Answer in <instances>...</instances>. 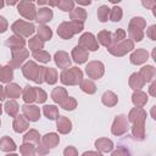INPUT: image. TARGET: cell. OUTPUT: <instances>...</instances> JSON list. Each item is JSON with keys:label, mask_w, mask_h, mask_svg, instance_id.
<instances>
[{"label": "cell", "mask_w": 156, "mask_h": 156, "mask_svg": "<svg viewBox=\"0 0 156 156\" xmlns=\"http://www.w3.org/2000/svg\"><path fill=\"white\" fill-rule=\"evenodd\" d=\"M33 57H34L37 61L41 62V63H48V62L51 60L50 54H49L48 51H45V50H39V51L33 52Z\"/></svg>", "instance_id": "cell-44"}, {"label": "cell", "mask_w": 156, "mask_h": 156, "mask_svg": "<svg viewBox=\"0 0 156 156\" xmlns=\"http://www.w3.org/2000/svg\"><path fill=\"white\" fill-rule=\"evenodd\" d=\"M141 4H143V6H144V7L152 10V7L156 5V1H155V0H143V1H141Z\"/></svg>", "instance_id": "cell-54"}, {"label": "cell", "mask_w": 156, "mask_h": 156, "mask_svg": "<svg viewBox=\"0 0 156 156\" xmlns=\"http://www.w3.org/2000/svg\"><path fill=\"white\" fill-rule=\"evenodd\" d=\"M13 78V68L10 65L2 66L0 71V80L2 83H10Z\"/></svg>", "instance_id": "cell-34"}, {"label": "cell", "mask_w": 156, "mask_h": 156, "mask_svg": "<svg viewBox=\"0 0 156 156\" xmlns=\"http://www.w3.org/2000/svg\"><path fill=\"white\" fill-rule=\"evenodd\" d=\"M6 156H20V155H17V154H7Z\"/></svg>", "instance_id": "cell-62"}, {"label": "cell", "mask_w": 156, "mask_h": 156, "mask_svg": "<svg viewBox=\"0 0 156 156\" xmlns=\"http://www.w3.org/2000/svg\"><path fill=\"white\" fill-rule=\"evenodd\" d=\"M0 149L2 151H6V152H12L17 149V146L10 136H2L0 140Z\"/></svg>", "instance_id": "cell-36"}, {"label": "cell", "mask_w": 156, "mask_h": 156, "mask_svg": "<svg viewBox=\"0 0 156 156\" xmlns=\"http://www.w3.org/2000/svg\"><path fill=\"white\" fill-rule=\"evenodd\" d=\"M11 30L16 35H20L22 38H27V37H30L35 32V26L33 23H30V22H26L23 20H18V21L12 23Z\"/></svg>", "instance_id": "cell-5"}, {"label": "cell", "mask_w": 156, "mask_h": 156, "mask_svg": "<svg viewBox=\"0 0 156 156\" xmlns=\"http://www.w3.org/2000/svg\"><path fill=\"white\" fill-rule=\"evenodd\" d=\"M146 35H147L149 39H151V40H156V24H152V26H150V27L147 28V30H146Z\"/></svg>", "instance_id": "cell-50"}, {"label": "cell", "mask_w": 156, "mask_h": 156, "mask_svg": "<svg viewBox=\"0 0 156 156\" xmlns=\"http://www.w3.org/2000/svg\"><path fill=\"white\" fill-rule=\"evenodd\" d=\"M71 55H72L73 61H74L76 63H78V65L87 62L88 58H89V51L85 50V49H83V48H80L79 45H77L76 48H73Z\"/></svg>", "instance_id": "cell-14"}, {"label": "cell", "mask_w": 156, "mask_h": 156, "mask_svg": "<svg viewBox=\"0 0 156 156\" xmlns=\"http://www.w3.org/2000/svg\"><path fill=\"white\" fill-rule=\"evenodd\" d=\"M4 110H5V112H6L10 117H17V116H18L17 113H18L20 106H18V104H17L15 100H9V101L5 102Z\"/></svg>", "instance_id": "cell-35"}, {"label": "cell", "mask_w": 156, "mask_h": 156, "mask_svg": "<svg viewBox=\"0 0 156 156\" xmlns=\"http://www.w3.org/2000/svg\"><path fill=\"white\" fill-rule=\"evenodd\" d=\"M58 79V74H57V71L56 68H52V67H48L46 68V72H45V82L50 85L55 84Z\"/></svg>", "instance_id": "cell-41"}, {"label": "cell", "mask_w": 156, "mask_h": 156, "mask_svg": "<svg viewBox=\"0 0 156 156\" xmlns=\"http://www.w3.org/2000/svg\"><path fill=\"white\" fill-rule=\"evenodd\" d=\"M12 127L16 133H23L24 130H27L29 128V121L26 118L24 115H18L17 117H15Z\"/></svg>", "instance_id": "cell-16"}, {"label": "cell", "mask_w": 156, "mask_h": 156, "mask_svg": "<svg viewBox=\"0 0 156 156\" xmlns=\"http://www.w3.org/2000/svg\"><path fill=\"white\" fill-rule=\"evenodd\" d=\"M28 45H29V50L33 51V52H35V51L43 50V48H44V41H43L38 35H35V37H32V38L29 39Z\"/></svg>", "instance_id": "cell-40"}, {"label": "cell", "mask_w": 156, "mask_h": 156, "mask_svg": "<svg viewBox=\"0 0 156 156\" xmlns=\"http://www.w3.org/2000/svg\"><path fill=\"white\" fill-rule=\"evenodd\" d=\"M11 50H15V49H23L24 45H26V40L20 37V35H11L10 38H7L6 43H5Z\"/></svg>", "instance_id": "cell-22"}, {"label": "cell", "mask_w": 156, "mask_h": 156, "mask_svg": "<svg viewBox=\"0 0 156 156\" xmlns=\"http://www.w3.org/2000/svg\"><path fill=\"white\" fill-rule=\"evenodd\" d=\"M150 115H151V117L156 121V105H154V106L151 107V110H150Z\"/></svg>", "instance_id": "cell-58"}, {"label": "cell", "mask_w": 156, "mask_h": 156, "mask_svg": "<svg viewBox=\"0 0 156 156\" xmlns=\"http://www.w3.org/2000/svg\"><path fill=\"white\" fill-rule=\"evenodd\" d=\"M128 118L126 115H118L115 117L113 119V123H112V127H111V133L113 135H123L128 132L129 129V123H128Z\"/></svg>", "instance_id": "cell-7"}, {"label": "cell", "mask_w": 156, "mask_h": 156, "mask_svg": "<svg viewBox=\"0 0 156 156\" xmlns=\"http://www.w3.org/2000/svg\"><path fill=\"white\" fill-rule=\"evenodd\" d=\"M112 33L111 32H108V30H101V32H99L98 33V37H96V40H98V43L100 44V45H102V46H105V48H110V46H112V44H113V39H112Z\"/></svg>", "instance_id": "cell-21"}, {"label": "cell", "mask_w": 156, "mask_h": 156, "mask_svg": "<svg viewBox=\"0 0 156 156\" xmlns=\"http://www.w3.org/2000/svg\"><path fill=\"white\" fill-rule=\"evenodd\" d=\"M122 16H123V12H122V9L119 6H115L111 9V12H110V20L111 21L119 22L122 20Z\"/></svg>", "instance_id": "cell-47"}, {"label": "cell", "mask_w": 156, "mask_h": 156, "mask_svg": "<svg viewBox=\"0 0 156 156\" xmlns=\"http://www.w3.org/2000/svg\"><path fill=\"white\" fill-rule=\"evenodd\" d=\"M111 156H130V154L126 147H119V149L115 150Z\"/></svg>", "instance_id": "cell-53"}, {"label": "cell", "mask_w": 156, "mask_h": 156, "mask_svg": "<svg viewBox=\"0 0 156 156\" xmlns=\"http://www.w3.org/2000/svg\"><path fill=\"white\" fill-rule=\"evenodd\" d=\"M35 90H37V102H39V104L45 102L46 99H48L46 93H45L41 88H35Z\"/></svg>", "instance_id": "cell-49"}, {"label": "cell", "mask_w": 156, "mask_h": 156, "mask_svg": "<svg viewBox=\"0 0 156 156\" xmlns=\"http://www.w3.org/2000/svg\"><path fill=\"white\" fill-rule=\"evenodd\" d=\"M67 98H68V93L62 87H57L51 91V99L54 100V102H56L58 105H61Z\"/></svg>", "instance_id": "cell-23"}, {"label": "cell", "mask_w": 156, "mask_h": 156, "mask_svg": "<svg viewBox=\"0 0 156 156\" xmlns=\"http://www.w3.org/2000/svg\"><path fill=\"white\" fill-rule=\"evenodd\" d=\"M132 135L135 140H144L145 138V122H135L132 127Z\"/></svg>", "instance_id": "cell-25"}, {"label": "cell", "mask_w": 156, "mask_h": 156, "mask_svg": "<svg viewBox=\"0 0 156 156\" xmlns=\"http://www.w3.org/2000/svg\"><path fill=\"white\" fill-rule=\"evenodd\" d=\"M110 12L111 9L107 5H101L98 9V18L100 22H107V20L110 18Z\"/></svg>", "instance_id": "cell-43"}, {"label": "cell", "mask_w": 156, "mask_h": 156, "mask_svg": "<svg viewBox=\"0 0 156 156\" xmlns=\"http://www.w3.org/2000/svg\"><path fill=\"white\" fill-rule=\"evenodd\" d=\"M152 13H154V16L156 17V5H155V6L152 7Z\"/></svg>", "instance_id": "cell-61"}, {"label": "cell", "mask_w": 156, "mask_h": 156, "mask_svg": "<svg viewBox=\"0 0 156 156\" xmlns=\"http://www.w3.org/2000/svg\"><path fill=\"white\" fill-rule=\"evenodd\" d=\"M94 145H95V147H96V150L99 152H110L113 149L112 140L107 139V138H99V139H96Z\"/></svg>", "instance_id": "cell-20"}, {"label": "cell", "mask_w": 156, "mask_h": 156, "mask_svg": "<svg viewBox=\"0 0 156 156\" xmlns=\"http://www.w3.org/2000/svg\"><path fill=\"white\" fill-rule=\"evenodd\" d=\"M45 72H46V67L38 66L34 61H28L22 66L23 76L37 84H41L43 82H45Z\"/></svg>", "instance_id": "cell-1"}, {"label": "cell", "mask_w": 156, "mask_h": 156, "mask_svg": "<svg viewBox=\"0 0 156 156\" xmlns=\"http://www.w3.org/2000/svg\"><path fill=\"white\" fill-rule=\"evenodd\" d=\"M149 94L156 98V80H154L151 83V85L149 87Z\"/></svg>", "instance_id": "cell-56"}, {"label": "cell", "mask_w": 156, "mask_h": 156, "mask_svg": "<svg viewBox=\"0 0 156 156\" xmlns=\"http://www.w3.org/2000/svg\"><path fill=\"white\" fill-rule=\"evenodd\" d=\"M85 72L91 79H100L105 73V66L101 61H90L85 66Z\"/></svg>", "instance_id": "cell-9"}, {"label": "cell", "mask_w": 156, "mask_h": 156, "mask_svg": "<svg viewBox=\"0 0 156 156\" xmlns=\"http://www.w3.org/2000/svg\"><path fill=\"white\" fill-rule=\"evenodd\" d=\"M60 106H61L63 110H66V111H73V110L77 107V100H76L74 98H72V96H68Z\"/></svg>", "instance_id": "cell-46"}, {"label": "cell", "mask_w": 156, "mask_h": 156, "mask_svg": "<svg viewBox=\"0 0 156 156\" xmlns=\"http://www.w3.org/2000/svg\"><path fill=\"white\" fill-rule=\"evenodd\" d=\"M146 28V21L143 17H133L128 24V34L132 41H141L144 38V29Z\"/></svg>", "instance_id": "cell-2"}, {"label": "cell", "mask_w": 156, "mask_h": 156, "mask_svg": "<svg viewBox=\"0 0 156 156\" xmlns=\"http://www.w3.org/2000/svg\"><path fill=\"white\" fill-rule=\"evenodd\" d=\"M23 143H29L33 145H39L41 143L40 139V134L38 130L35 129H29V132H27L23 136Z\"/></svg>", "instance_id": "cell-31"}, {"label": "cell", "mask_w": 156, "mask_h": 156, "mask_svg": "<svg viewBox=\"0 0 156 156\" xmlns=\"http://www.w3.org/2000/svg\"><path fill=\"white\" fill-rule=\"evenodd\" d=\"M54 61L56 63V66L58 68H63V69H67L69 66H71V57L69 55L63 51V50H60V51H56L55 55H54Z\"/></svg>", "instance_id": "cell-13"}, {"label": "cell", "mask_w": 156, "mask_h": 156, "mask_svg": "<svg viewBox=\"0 0 156 156\" xmlns=\"http://www.w3.org/2000/svg\"><path fill=\"white\" fill-rule=\"evenodd\" d=\"M146 119V112L141 107H134L128 113V121L132 123L135 122H145Z\"/></svg>", "instance_id": "cell-17"}, {"label": "cell", "mask_w": 156, "mask_h": 156, "mask_svg": "<svg viewBox=\"0 0 156 156\" xmlns=\"http://www.w3.org/2000/svg\"><path fill=\"white\" fill-rule=\"evenodd\" d=\"M140 76L144 78L145 82H152L156 78V68L151 65H146L140 68Z\"/></svg>", "instance_id": "cell-28"}, {"label": "cell", "mask_w": 156, "mask_h": 156, "mask_svg": "<svg viewBox=\"0 0 156 156\" xmlns=\"http://www.w3.org/2000/svg\"><path fill=\"white\" fill-rule=\"evenodd\" d=\"M91 4V1H78V5H90Z\"/></svg>", "instance_id": "cell-60"}, {"label": "cell", "mask_w": 156, "mask_h": 156, "mask_svg": "<svg viewBox=\"0 0 156 156\" xmlns=\"http://www.w3.org/2000/svg\"><path fill=\"white\" fill-rule=\"evenodd\" d=\"M22 112L26 116V118L30 122H37L40 118V108L37 105L26 104L22 106Z\"/></svg>", "instance_id": "cell-12"}, {"label": "cell", "mask_w": 156, "mask_h": 156, "mask_svg": "<svg viewBox=\"0 0 156 156\" xmlns=\"http://www.w3.org/2000/svg\"><path fill=\"white\" fill-rule=\"evenodd\" d=\"M101 101H102V104H104L105 106H107V107H113V106H116L117 102H118V96H117L113 91L107 90V91H105V93L102 94Z\"/></svg>", "instance_id": "cell-27"}, {"label": "cell", "mask_w": 156, "mask_h": 156, "mask_svg": "<svg viewBox=\"0 0 156 156\" xmlns=\"http://www.w3.org/2000/svg\"><path fill=\"white\" fill-rule=\"evenodd\" d=\"M52 10L50 7H40L37 12V22L40 23V24H45L48 22H50L52 20Z\"/></svg>", "instance_id": "cell-18"}, {"label": "cell", "mask_w": 156, "mask_h": 156, "mask_svg": "<svg viewBox=\"0 0 156 156\" xmlns=\"http://www.w3.org/2000/svg\"><path fill=\"white\" fill-rule=\"evenodd\" d=\"M20 152H21L22 156H34V154L37 152V147L33 144L23 143L20 146Z\"/></svg>", "instance_id": "cell-42"}, {"label": "cell", "mask_w": 156, "mask_h": 156, "mask_svg": "<svg viewBox=\"0 0 156 156\" xmlns=\"http://www.w3.org/2000/svg\"><path fill=\"white\" fill-rule=\"evenodd\" d=\"M69 18L71 21H78L84 23V21L87 20V11L83 7H74L69 12Z\"/></svg>", "instance_id": "cell-33"}, {"label": "cell", "mask_w": 156, "mask_h": 156, "mask_svg": "<svg viewBox=\"0 0 156 156\" xmlns=\"http://www.w3.org/2000/svg\"><path fill=\"white\" fill-rule=\"evenodd\" d=\"M49 147L41 141L39 145H37V151H38V154H39V156H41V155H46V154H49Z\"/></svg>", "instance_id": "cell-51"}, {"label": "cell", "mask_w": 156, "mask_h": 156, "mask_svg": "<svg viewBox=\"0 0 156 156\" xmlns=\"http://www.w3.org/2000/svg\"><path fill=\"white\" fill-rule=\"evenodd\" d=\"M147 58H149V52L145 49H136L129 56V60L133 65H143L147 61Z\"/></svg>", "instance_id": "cell-15"}, {"label": "cell", "mask_w": 156, "mask_h": 156, "mask_svg": "<svg viewBox=\"0 0 156 156\" xmlns=\"http://www.w3.org/2000/svg\"><path fill=\"white\" fill-rule=\"evenodd\" d=\"M22 99L26 104H32L34 101H37V90L35 87H30V85H26L23 91H22Z\"/></svg>", "instance_id": "cell-24"}, {"label": "cell", "mask_w": 156, "mask_h": 156, "mask_svg": "<svg viewBox=\"0 0 156 156\" xmlns=\"http://www.w3.org/2000/svg\"><path fill=\"white\" fill-rule=\"evenodd\" d=\"M0 24H1V27H0V32L4 33V32L7 29V21L5 20L4 16H0Z\"/></svg>", "instance_id": "cell-55"}, {"label": "cell", "mask_w": 156, "mask_h": 156, "mask_svg": "<svg viewBox=\"0 0 156 156\" xmlns=\"http://www.w3.org/2000/svg\"><path fill=\"white\" fill-rule=\"evenodd\" d=\"M151 56H152L154 61L156 62V48H154V49H152V51H151Z\"/></svg>", "instance_id": "cell-59"}, {"label": "cell", "mask_w": 156, "mask_h": 156, "mask_svg": "<svg viewBox=\"0 0 156 156\" xmlns=\"http://www.w3.org/2000/svg\"><path fill=\"white\" fill-rule=\"evenodd\" d=\"M60 80L65 85H78L83 80V72L78 67H69L61 72Z\"/></svg>", "instance_id": "cell-4"}, {"label": "cell", "mask_w": 156, "mask_h": 156, "mask_svg": "<svg viewBox=\"0 0 156 156\" xmlns=\"http://www.w3.org/2000/svg\"><path fill=\"white\" fill-rule=\"evenodd\" d=\"M145 80L144 78L140 76V73H133L129 77V87L133 90H140L144 85H145Z\"/></svg>", "instance_id": "cell-29"}, {"label": "cell", "mask_w": 156, "mask_h": 156, "mask_svg": "<svg viewBox=\"0 0 156 156\" xmlns=\"http://www.w3.org/2000/svg\"><path fill=\"white\" fill-rule=\"evenodd\" d=\"M63 156H78V151L74 146H67L63 150Z\"/></svg>", "instance_id": "cell-52"}, {"label": "cell", "mask_w": 156, "mask_h": 156, "mask_svg": "<svg viewBox=\"0 0 156 156\" xmlns=\"http://www.w3.org/2000/svg\"><path fill=\"white\" fill-rule=\"evenodd\" d=\"M82 156H102V155L99 151H85Z\"/></svg>", "instance_id": "cell-57"}, {"label": "cell", "mask_w": 156, "mask_h": 156, "mask_svg": "<svg viewBox=\"0 0 156 156\" xmlns=\"http://www.w3.org/2000/svg\"><path fill=\"white\" fill-rule=\"evenodd\" d=\"M84 23L78 22V21H68V22H62L57 27V34L62 39H71L74 34H78L83 30Z\"/></svg>", "instance_id": "cell-3"}, {"label": "cell", "mask_w": 156, "mask_h": 156, "mask_svg": "<svg viewBox=\"0 0 156 156\" xmlns=\"http://www.w3.org/2000/svg\"><path fill=\"white\" fill-rule=\"evenodd\" d=\"M78 45L88 51H96L99 49V43L96 40V38L94 37L93 33H83L79 38V41H78Z\"/></svg>", "instance_id": "cell-10"}, {"label": "cell", "mask_w": 156, "mask_h": 156, "mask_svg": "<svg viewBox=\"0 0 156 156\" xmlns=\"http://www.w3.org/2000/svg\"><path fill=\"white\" fill-rule=\"evenodd\" d=\"M56 128H57L58 133H61V134H68L72 130V122L67 117L60 116L56 119Z\"/></svg>", "instance_id": "cell-19"}, {"label": "cell", "mask_w": 156, "mask_h": 156, "mask_svg": "<svg viewBox=\"0 0 156 156\" xmlns=\"http://www.w3.org/2000/svg\"><path fill=\"white\" fill-rule=\"evenodd\" d=\"M133 49H134V41H132L130 39H124L123 41H121L118 44H113L107 50L111 55L121 57V56H124L126 54H128L129 51H132Z\"/></svg>", "instance_id": "cell-6"}, {"label": "cell", "mask_w": 156, "mask_h": 156, "mask_svg": "<svg viewBox=\"0 0 156 156\" xmlns=\"http://www.w3.org/2000/svg\"><path fill=\"white\" fill-rule=\"evenodd\" d=\"M57 7L61 11H65V12H68L69 11L71 12L74 9V1H72V0H58Z\"/></svg>", "instance_id": "cell-45"}, {"label": "cell", "mask_w": 156, "mask_h": 156, "mask_svg": "<svg viewBox=\"0 0 156 156\" xmlns=\"http://www.w3.org/2000/svg\"><path fill=\"white\" fill-rule=\"evenodd\" d=\"M28 56H29V51L24 48L11 50V61L9 65L12 68H20L22 66V63L28 58Z\"/></svg>", "instance_id": "cell-11"}, {"label": "cell", "mask_w": 156, "mask_h": 156, "mask_svg": "<svg viewBox=\"0 0 156 156\" xmlns=\"http://www.w3.org/2000/svg\"><path fill=\"white\" fill-rule=\"evenodd\" d=\"M41 141L49 147V149H52V147H56L60 143V136L56 134V133H48L45 134L43 138H41Z\"/></svg>", "instance_id": "cell-32"}, {"label": "cell", "mask_w": 156, "mask_h": 156, "mask_svg": "<svg viewBox=\"0 0 156 156\" xmlns=\"http://www.w3.org/2000/svg\"><path fill=\"white\" fill-rule=\"evenodd\" d=\"M5 91H6V98H10V100H13V99L20 98V95L22 94L23 90H21L18 84L9 83V85L5 87Z\"/></svg>", "instance_id": "cell-30"}, {"label": "cell", "mask_w": 156, "mask_h": 156, "mask_svg": "<svg viewBox=\"0 0 156 156\" xmlns=\"http://www.w3.org/2000/svg\"><path fill=\"white\" fill-rule=\"evenodd\" d=\"M112 39H113V44H118V43L123 41V40L126 39V30L122 29V28H118V29L115 32ZM113 44H112V45H113Z\"/></svg>", "instance_id": "cell-48"}, {"label": "cell", "mask_w": 156, "mask_h": 156, "mask_svg": "<svg viewBox=\"0 0 156 156\" xmlns=\"http://www.w3.org/2000/svg\"><path fill=\"white\" fill-rule=\"evenodd\" d=\"M79 88L82 89V91H84L89 95H91L96 91V85L91 79H83L79 84Z\"/></svg>", "instance_id": "cell-39"}, {"label": "cell", "mask_w": 156, "mask_h": 156, "mask_svg": "<svg viewBox=\"0 0 156 156\" xmlns=\"http://www.w3.org/2000/svg\"><path fill=\"white\" fill-rule=\"evenodd\" d=\"M132 102L135 107H143L147 102V95L143 90H134L132 95Z\"/></svg>", "instance_id": "cell-26"}, {"label": "cell", "mask_w": 156, "mask_h": 156, "mask_svg": "<svg viewBox=\"0 0 156 156\" xmlns=\"http://www.w3.org/2000/svg\"><path fill=\"white\" fill-rule=\"evenodd\" d=\"M37 33H38V37L43 41H48V40H50L52 38V30L45 24H40L38 27V29H37Z\"/></svg>", "instance_id": "cell-38"}, {"label": "cell", "mask_w": 156, "mask_h": 156, "mask_svg": "<svg viewBox=\"0 0 156 156\" xmlns=\"http://www.w3.org/2000/svg\"><path fill=\"white\" fill-rule=\"evenodd\" d=\"M17 10H18V13L24 17L26 20H37V12L38 10L35 9V5L32 2V1H27V0H23V1H20L17 4Z\"/></svg>", "instance_id": "cell-8"}, {"label": "cell", "mask_w": 156, "mask_h": 156, "mask_svg": "<svg viewBox=\"0 0 156 156\" xmlns=\"http://www.w3.org/2000/svg\"><path fill=\"white\" fill-rule=\"evenodd\" d=\"M43 113H44V116H45L48 119H51V121L57 119V118L60 117V115H58V108H57L56 106H54V105H45V106L43 107Z\"/></svg>", "instance_id": "cell-37"}]
</instances>
